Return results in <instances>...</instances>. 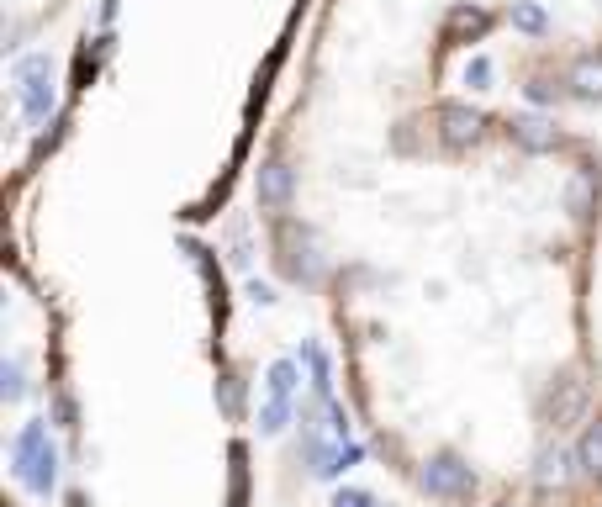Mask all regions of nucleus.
<instances>
[{
    "label": "nucleus",
    "mask_w": 602,
    "mask_h": 507,
    "mask_svg": "<svg viewBox=\"0 0 602 507\" xmlns=\"http://www.w3.org/2000/svg\"><path fill=\"white\" fill-rule=\"evenodd\" d=\"M11 465H16V476L27 481V492H37V497H48L53 486H59V455H53V444H48V423H22L16 428Z\"/></svg>",
    "instance_id": "nucleus-1"
},
{
    "label": "nucleus",
    "mask_w": 602,
    "mask_h": 507,
    "mask_svg": "<svg viewBox=\"0 0 602 507\" xmlns=\"http://www.w3.org/2000/svg\"><path fill=\"white\" fill-rule=\"evenodd\" d=\"M418 486L439 502H470L476 497V471H470L460 455H434V460H423Z\"/></svg>",
    "instance_id": "nucleus-2"
},
{
    "label": "nucleus",
    "mask_w": 602,
    "mask_h": 507,
    "mask_svg": "<svg viewBox=\"0 0 602 507\" xmlns=\"http://www.w3.org/2000/svg\"><path fill=\"white\" fill-rule=\"evenodd\" d=\"M581 407H587V386L576 381V375H560L555 391H550V412H555V428L560 423H576Z\"/></svg>",
    "instance_id": "nucleus-3"
},
{
    "label": "nucleus",
    "mask_w": 602,
    "mask_h": 507,
    "mask_svg": "<svg viewBox=\"0 0 602 507\" xmlns=\"http://www.w3.org/2000/svg\"><path fill=\"white\" fill-rule=\"evenodd\" d=\"M576 465H581V476H592L602 486V423H587L581 428V439H576Z\"/></svg>",
    "instance_id": "nucleus-4"
},
{
    "label": "nucleus",
    "mask_w": 602,
    "mask_h": 507,
    "mask_svg": "<svg viewBox=\"0 0 602 507\" xmlns=\"http://www.w3.org/2000/svg\"><path fill=\"white\" fill-rule=\"evenodd\" d=\"M566 476H571V455H566L560 444H544L539 460H534V481H539V486H560Z\"/></svg>",
    "instance_id": "nucleus-5"
},
{
    "label": "nucleus",
    "mask_w": 602,
    "mask_h": 507,
    "mask_svg": "<svg viewBox=\"0 0 602 507\" xmlns=\"http://www.w3.org/2000/svg\"><path fill=\"white\" fill-rule=\"evenodd\" d=\"M286 418H291V397L270 391L265 407H259V428H265V434H280V428H286Z\"/></svg>",
    "instance_id": "nucleus-6"
},
{
    "label": "nucleus",
    "mask_w": 602,
    "mask_h": 507,
    "mask_svg": "<svg viewBox=\"0 0 602 507\" xmlns=\"http://www.w3.org/2000/svg\"><path fill=\"white\" fill-rule=\"evenodd\" d=\"M301 360L312 365V391H317V402H328V391H333V375H328V360H323V349L307 344L301 349Z\"/></svg>",
    "instance_id": "nucleus-7"
},
{
    "label": "nucleus",
    "mask_w": 602,
    "mask_h": 507,
    "mask_svg": "<svg viewBox=\"0 0 602 507\" xmlns=\"http://www.w3.org/2000/svg\"><path fill=\"white\" fill-rule=\"evenodd\" d=\"M243 460H249V449L233 444V507L249 502V465H243Z\"/></svg>",
    "instance_id": "nucleus-8"
},
{
    "label": "nucleus",
    "mask_w": 602,
    "mask_h": 507,
    "mask_svg": "<svg viewBox=\"0 0 602 507\" xmlns=\"http://www.w3.org/2000/svg\"><path fill=\"white\" fill-rule=\"evenodd\" d=\"M265 381H270V391H280V397H291V391H296V365H291V360H275Z\"/></svg>",
    "instance_id": "nucleus-9"
},
{
    "label": "nucleus",
    "mask_w": 602,
    "mask_h": 507,
    "mask_svg": "<svg viewBox=\"0 0 602 507\" xmlns=\"http://www.w3.org/2000/svg\"><path fill=\"white\" fill-rule=\"evenodd\" d=\"M513 27H523V32H534V37H539L544 27H550V16H544L539 6H518V11H513Z\"/></svg>",
    "instance_id": "nucleus-10"
},
{
    "label": "nucleus",
    "mask_w": 602,
    "mask_h": 507,
    "mask_svg": "<svg viewBox=\"0 0 602 507\" xmlns=\"http://www.w3.org/2000/svg\"><path fill=\"white\" fill-rule=\"evenodd\" d=\"M222 412H228V418H238V412H243V381H238V375L222 381Z\"/></svg>",
    "instance_id": "nucleus-11"
},
{
    "label": "nucleus",
    "mask_w": 602,
    "mask_h": 507,
    "mask_svg": "<svg viewBox=\"0 0 602 507\" xmlns=\"http://www.w3.org/2000/svg\"><path fill=\"white\" fill-rule=\"evenodd\" d=\"M333 507H375V502H370V492H360V486H338Z\"/></svg>",
    "instance_id": "nucleus-12"
},
{
    "label": "nucleus",
    "mask_w": 602,
    "mask_h": 507,
    "mask_svg": "<svg viewBox=\"0 0 602 507\" xmlns=\"http://www.w3.org/2000/svg\"><path fill=\"white\" fill-rule=\"evenodd\" d=\"M53 412H59V428H74V402H69V397L53 402Z\"/></svg>",
    "instance_id": "nucleus-13"
}]
</instances>
